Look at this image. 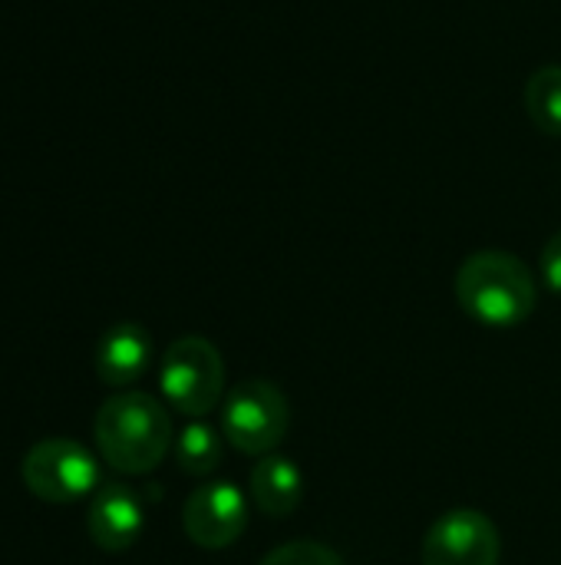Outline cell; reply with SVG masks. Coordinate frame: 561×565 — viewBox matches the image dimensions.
<instances>
[{
	"mask_svg": "<svg viewBox=\"0 0 561 565\" xmlns=\"http://www.w3.org/2000/svg\"><path fill=\"white\" fill-rule=\"evenodd\" d=\"M99 457L126 477L152 473L172 450V417L169 411L142 391L112 394L93 420Z\"/></svg>",
	"mask_w": 561,
	"mask_h": 565,
	"instance_id": "6da1fadb",
	"label": "cell"
},
{
	"mask_svg": "<svg viewBox=\"0 0 561 565\" xmlns=\"http://www.w3.org/2000/svg\"><path fill=\"white\" fill-rule=\"evenodd\" d=\"M453 291L460 308L476 324L496 331L519 328L522 321L532 318L539 305V288L529 265L513 252H499V248L473 252L460 265Z\"/></svg>",
	"mask_w": 561,
	"mask_h": 565,
	"instance_id": "7a4b0ae2",
	"label": "cell"
},
{
	"mask_svg": "<svg viewBox=\"0 0 561 565\" xmlns=\"http://www.w3.org/2000/svg\"><path fill=\"white\" fill-rule=\"evenodd\" d=\"M291 427V404L284 391L265 377L241 381L222 404V437L245 457L274 454Z\"/></svg>",
	"mask_w": 561,
	"mask_h": 565,
	"instance_id": "3957f363",
	"label": "cell"
},
{
	"mask_svg": "<svg viewBox=\"0 0 561 565\" xmlns=\"http://www.w3.org/2000/svg\"><path fill=\"white\" fill-rule=\"evenodd\" d=\"M159 387L169 407L202 420L225 397V361L218 348L198 334L172 341L162 354Z\"/></svg>",
	"mask_w": 561,
	"mask_h": 565,
	"instance_id": "277c9868",
	"label": "cell"
},
{
	"mask_svg": "<svg viewBox=\"0 0 561 565\" xmlns=\"http://www.w3.org/2000/svg\"><path fill=\"white\" fill-rule=\"evenodd\" d=\"M26 490L53 507L76 503L99 487V463L96 457L69 437H46L33 444L20 463Z\"/></svg>",
	"mask_w": 561,
	"mask_h": 565,
	"instance_id": "5b68a950",
	"label": "cell"
},
{
	"mask_svg": "<svg viewBox=\"0 0 561 565\" xmlns=\"http://www.w3.org/2000/svg\"><path fill=\"white\" fill-rule=\"evenodd\" d=\"M503 540L483 510H446L423 536V565H499Z\"/></svg>",
	"mask_w": 561,
	"mask_h": 565,
	"instance_id": "8992f818",
	"label": "cell"
},
{
	"mask_svg": "<svg viewBox=\"0 0 561 565\" xmlns=\"http://www.w3.org/2000/svg\"><path fill=\"white\" fill-rule=\"evenodd\" d=\"M182 526L198 550H228L248 530V500L228 480L202 483L185 500Z\"/></svg>",
	"mask_w": 561,
	"mask_h": 565,
	"instance_id": "52a82bcc",
	"label": "cell"
},
{
	"mask_svg": "<svg viewBox=\"0 0 561 565\" xmlns=\"http://www.w3.org/2000/svg\"><path fill=\"white\" fill-rule=\"evenodd\" d=\"M145 526L142 500L126 483H106L93 493L86 513V533L103 553H126L136 546Z\"/></svg>",
	"mask_w": 561,
	"mask_h": 565,
	"instance_id": "ba28073f",
	"label": "cell"
},
{
	"mask_svg": "<svg viewBox=\"0 0 561 565\" xmlns=\"http://www.w3.org/2000/svg\"><path fill=\"white\" fill-rule=\"evenodd\" d=\"M149 364H152V338L136 321L112 324L99 338L96 354H93L96 377L106 387H129V384H136L149 371Z\"/></svg>",
	"mask_w": 561,
	"mask_h": 565,
	"instance_id": "9c48e42d",
	"label": "cell"
},
{
	"mask_svg": "<svg viewBox=\"0 0 561 565\" xmlns=\"http://www.w3.org/2000/svg\"><path fill=\"white\" fill-rule=\"evenodd\" d=\"M251 500L271 520L291 516L301 507V500H304L301 467L294 460L281 457V454L261 457L255 463V470H251Z\"/></svg>",
	"mask_w": 561,
	"mask_h": 565,
	"instance_id": "30bf717a",
	"label": "cell"
},
{
	"mask_svg": "<svg viewBox=\"0 0 561 565\" xmlns=\"http://www.w3.org/2000/svg\"><path fill=\"white\" fill-rule=\"evenodd\" d=\"M175 460L179 470L188 477H208L222 463V434L205 420H192L175 437Z\"/></svg>",
	"mask_w": 561,
	"mask_h": 565,
	"instance_id": "8fae6325",
	"label": "cell"
},
{
	"mask_svg": "<svg viewBox=\"0 0 561 565\" xmlns=\"http://www.w3.org/2000/svg\"><path fill=\"white\" fill-rule=\"evenodd\" d=\"M526 113L529 119L546 132V136H561V66L549 63L539 66L526 79Z\"/></svg>",
	"mask_w": 561,
	"mask_h": 565,
	"instance_id": "7c38bea8",
	"label": "cell"
},
{
	"mask_svg": "<svg viewBox=\"0 0 561 565\" xmlns=\"http://www.w3.org/2000/svg\"><path fill=\"white\" fill-rule=\"evenodd\" d=\"M258 565H344V559L324 543L294 540V543H284V546L271 550Z\"/></svg>",
	"mask_w": 561,
	"mask_h": 565,
	"instance_id": "4fadbf2b",
	"label": "cell"
},
{
	"mask_svg": "<svg viewBox=\"0 0 561 565\" xmlns=\"http://www.w3.org/2000/svg\"><path fill=\"white\" fill-rule=\"evenodd\" d=\"M539 268H542V281L549 285V291L561 295V228L546 242Z\"/></svg>",
	"mask_w": 561,
	"mask_h": 565,
	"instance_id": "5bb4252c",
	"label": "cell"
}]
</instances>
